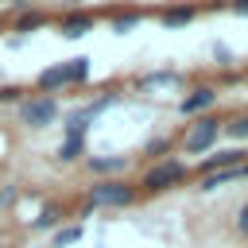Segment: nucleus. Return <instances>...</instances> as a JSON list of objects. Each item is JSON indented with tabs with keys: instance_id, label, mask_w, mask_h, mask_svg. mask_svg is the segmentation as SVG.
<instances>
[{
	"instance_id": "f257e3e1",
	"label": "nucleus",
	"mask_w": 248,
	"mask_h": 248,
	"mask_svg": "<svg viewBox=\"0 0 248 248\" xmlns=\"http://www.w3.org/2000/svg\"><path fill=\"white\" fill-rule=\"evenodd\" d=\"M136 198H140V190H136L132 182H124V178H101V182H93L89 194H85V202H89L93 209H124V205H132Z\"/></svg>"
},
{
	"instance_id": "f03ea898",
	"label": "nucleus",
	"mask_w": 248,
	"mask_h": 248,
	"mask_svg": "<svg viewBox=\"0 0 248 248\" xmlns=\"http://www.w3.org/2000/svg\"><path fill=\"white\" fill-rule=\"evenodd\" d=\"M182 178H186V163H182V159H159V163L140 178V190H143V194H163V190L178 186Z\"/></svg>"
},
{
	"instance_id": "7ed1b4c3",
	"label": "nucleus",
	"mask_w": 248,
	"mask_h": 248,
	"mask_svg": "<svg viewBox=\"0 0 248 248\" xmlns=\"http://www.w3.org/2000/svg\"><path fill=\"white\" fill-rule=\"evenodd\" d=\"M54 116H58V101L46 97V93L27 97V101L19 105V120L31 124V128H46V124H54Z\"/></svg>"
},
{
	"instance_id": "20e7f679",
	"label": "nucleus",
	"mask_w": 248,
	"mask_h": 248,
	"mask_svg": "<svg viewBox=\"0 0 248 248\" xmlns=\"http://www.w3.org/2000/svg\"><path fill=\"white\" fill-rule=\"evenodd\" d=\"M217 132H221V120L202 116V120H198V124L186 132V140H182L186 155H202V151H209V147H213V140H217Z\"/></svg>"
},
{
	"instance_id": "39448f33",
	"label": "nucleus",
	"mask_w": 248,
	"mask_h": 248,
	"mask_svg": "<svg viewBox=\"0 0 248 248\" xmlns=\"http://www.w3.org/2000/svg\"><path fill=\"white\" fill-rule=\"evenodd\" d=\"M70 81H74V74H70V62H58V66H46V70L39 74V81H35V85H39V89L50 97L54 89H62V85H70Z\"/></svg>"
},
{
	"instance_id": "423d86ee",
	"label": "nucleus",
	"mask_w": 248,
	"mask_h": 248,
	"mask_svg": "<svg viewBox=\"0 0 248 248\" xmlns=\"http://www.w3.org/2000/svg\"><path fill=\"white\" fill-rule=\"evenodd\" d=\"M232 167H244V155H240V151H217V155L202 159V174H213V170H232Z\"/></svg>"
},
{
	"instance_id": "0eeeda50",
	"label": "nucleus",
	"mask_w": 248,
	"mask_h": 248,
	"mask_svg": "<svg viewBox=\"0 0 248 248\" xmlns=\"http://www.w3.org/2000/svg\"><path fill=\"white\" fill-rule=\"evenodd\" d=\"M62 35L66 39H78V35H85V31H93V16L89 12H70V16H62Z\"/></svg>"
},
{
	"instance_id": "6e6552de",
	"label": "nucleus",
	"mask_w": 248,
	"mask_h": 248,
	"mask_svg": "<svg viewBox=\"0 0 248 248\" xmlns=\"http://www.w3.org/2000/svg\"><path fill=\"white\" fill-rule=\"evenodd\" d=\"M213 101H217V93H213L209 85H202V89H194V93L182 101V112H186V116H190V112H202V108H209Z\"/></svg>"
},
{
	"instance_id": "1a4fd4ad",
	"label": "nucleus",
	"mask_w": 248,
	"mask_h": 248,
	"mask_svg": "<svg viewBox=\"0 0 248 248\" xmlns=\"http://www.w3.org/2000/svg\"><path fill=\"white\" fill-rule=\"evenodd\" d=\"M81 236H85V229H81V225H66V229L58 225V229H54V236H50V248H70V244H78Z\"/></svg>"
},
{
	"instance_id": "9d476101",
	"label": "nucleus",
	"mask_w": 248,
	"mask_h": 248,
	"mask_svg": "<svg viewBox=\"0 0 248 248\" xmlns=\"http://www.w3.org/2000/svg\"><path fill=\"white\" fill-rule=\"evenodd\" d=\"M124 167H128L124 155H108V159H97V155H93V159H89V170H93V174H116V170H124Z\"/></svg>"
},
{
	"instance_id": "9b49d317",
	"label": "nucleus",
	"mask_w": 248,
	"mask_h": 248,
	"mask_svg": "<svg viewBox=\"0 0 248 248\" xmlns=\"http://www.w3.org/2000/svg\"><path fill=\"white\" fill-rule=\"evenodd\" d=\"M81 151H85V140H81V136H66V140L58 143V159H62V163H74Z\"/></svg>"
},
{
	"instance_id": "f8f14e48",
	"label": "nucleus",
	"mask_w": 248,
	"mask_h": 248,
	"mask_svg": "<svg viewBox=\"0 0 248 248\" xmlns=\"http://www.w3.org/2000/svg\"><path fill=\"white\" fill-rule=\"evenodd\" d=\"M232 178H240V167H232V170H213V174H202V190H217V186H225V182H232Z\"/></svg>"
},
{
	"instance_id": "ddd939ff",
	"label": "nucleus",
	"mask_w": 248,
	"mask_h": 248,
	"mask_svg": "<svg viewBox=\"0 0 248 248\" xmlns=\"http://www.w3.org/2000/svg\"><path fill=\"white\" fill-rule=\"evenodd\" d=\"M194 19V8H167L163 12V27H182Z\"/></svg>"
},
{
	"instance_id": "4468645a",
	"label": "nucleus",
	"mask_w": 248,
	"mask_h": 248,
	"mask_svg": "<svg viewBox=\"0 0 248 248\" xmlns=\"http://www.w3.org/2000/svg\"><path fill=\"white\" fill-rule=\"evenodd\" d=\"M58 221H62V209H58V205H46V209L35 217V229H54Z\"/></svg>"
},
{
	"instance_id": "2eb2a0df",
	"label": "nucleus",
	"mask_w": 248,
	"mask_h": 248,
	"mask_svg": "<svg viewBox=\"0 0 248 248\" xmlns=\"http://www.w3.org/2000/svg\"><path fill=\"white\" fill-rule=\"evenodd\" d=\"M46 23V16L43 12H27V16H19L16 19V31H35V27H43Z\"/></svg>"
},
{
	"instance_id": "dca6fc26",
	"label": "nucleus",
	"mask_w": 248,
	"mask_h": 248,
	"mask_svg": "<svg viewBox=\"0 0 248 248\" xmlns=\"http://www.w3.org/2000/svg\"><path fill=\"white\" fill-rule=\"evenodd\" d=\"M236 232H240V236L248 240V202H244V205L236 209Z\"/></svg>"
},
{
	"instance_id": "f3484780",
	"label": "nucleus",
	"mask_w": 248,
	"mask_h": 248,
	"mask_svg": "<svg viewBox=\"0 0 248 248\" xmlns=\"http://www.w3.org/2000/svg\"><path fill=\"white\" fill-rule=\"evenodd\" d=\"M229 132H232L236 140H248V116H240V120H232V124H229Z\"/></svg>"
},
{
	"instance_id": "a211bd4d",
	"label": "nucleus",
	"mask_w": 248,
	"mask_h": 248,
	"mask_svg": "<svg viewBox=\"0 0 248 248\" xmlns=\"http://www.w3.org/2000/svg\"><path fill=\"white\" fill-rule=\"evenodd\" d=\"M136 23H140V16H120V19L112 23V27H116V31L124 35V31H128V27H136Z\"/></svg>"
},
{
	"instance_id": "6ab92c4d",
	"label": "nucleus",
	"mask_w": 248,
	"mask_h": 248,
	"mask_svg": "<svg viewBox=\"0 0 248 248\" xmlns=\"http://www.w3.org/2000/svg\"><path fill=\"white\" fill-rule=\"evenodd\" d=\"M232 12L236 16H248V0H232Z\"/></svg>"
},
{
	"instance_id": "aec40b11",
	"label": "nucleus",
	"mask_w": 248,
	"mask_h": 248,
	"mask_svg": "<svg viewBox=\"0 0 248 248\" xmlns=\"http://www.w3.org/2000/svg\"><path fill=\"white\" fill-rule=\"evenodd\" d=\"M240 174H248V163H244V167H240Z\"/></svg>"
},
{
	"instance_id": "412c9836",
	"label": "nucleus",
	"mask_w": 248,
	"mask_h": 248,
	"mask_svg": "<svg viewBox=\"0 0 248 248\" xmlns=\"http://www.w3.org/2000/svg\"><path fill=\"white\" fill-rule=\"evenodd\" d=\"M0 248H4V244H0Z\"/></svg>"
}]
</instances>
